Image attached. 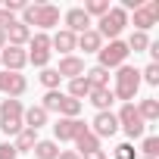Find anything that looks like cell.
<instances>
[{
    "label": "cell",
    "mask_w": 159,
    "mask_h": 159,
    "mask_svg": "<svg viewBox=\"0 0 159 159\" xmlns=\"http://www.w3.org/2000/svg\"><path fill=\"white\" fill-rule=\"evenodd\" d=\"M31 153H34V159H56L59 156V143L56 140H38Z\"/></svg>",
    "instance_id": "cell-25"
},
{
    "label": "cell",
    "mask_w": 159,
    "mask_h": 159,
    "mask_svg": "<svg viewBox=\"0 0 159 159\" xmlns=\"http://www.w3.org/2000/svg\"><path fill=\"white\" fill-rule=\"evenodd\" d=\"M100 47H103V38L97 34V28H88L75 41V50H84V53H100Z\"/></svg>",
    "instance_id": "cell-18"
},
{
    "label": "cell",
    "mask_w": 159,
    "mask_h": 159,
    "mask_svg": "<svg viewBox=\"0 0 159 159\" xmlns=\"http://www.w3.org/2000/svg\"><path fill=\"white\" fill-rule=\"evenodd\" d=\"M116 119H119V128L134 140V137H143V131H147V122L137 116V109H134V103H122V109L116 112Z\"/></svg>",
    "instance_id": "cell-5"
},
{
    "label": "cell",
    "mask_w": 159,
    "mask_h": 159,
    "mask_svg": "<svg viewBox=\"0 0 159 159\" xmlns=\"http://www.w3.org/2000/svg\"><path fill=\"white\" fill-rule=\"evenodd\" d=\"M81 159H106V150H94V153H84Z\"/></svg>",
    "instance_id": "cell-36"
},
{
    "label": "cell",
    "mask_w": 159,
    "mask_h": 159,
    "mask_svg": "<svg viewBox=\"0 0 159 159\" xmlns=\"http://www.w3.org/2000/svg\"><path fill=\"white\" fill-rule=\"evenodd\" d=\"M22 25H38L44 34L50 31V28H56L59 25V7H53V3H25V10H22V19H19Z\"/></svg>",
    "instance_id": "cell-1"
},
{
    "label": "cell",
    "mask_w": 159,
    "mask_h": 159,
    "mask_svg": "<svg viewBox=\"0 0 159 159\" xmlns=\"http://www.w3.org/2000/svg\"><path fill=\"white\" fill-rule=\"evenodd\" d=\"M125 25H131L128 13H125L122 7H109V13L97 22V34H100L103 41H106V38H109V41H116V38L125 31Z\"/></svg>",
    "instance_id": "cell-4"
},
{
    "label": "cell",
    "mask_w": 159,
    "mask_h": 159,
    "mask_svg": "<svg viewBox=\"0 0 159 159\" xmlns=\"http://www.w3.org/2000/svg\"><path fill=\"white\" fill-rule=\"evenodd\" d=\"M75 41H78V34H72V31L59 28V31L50 38V50H59L62 56H72V50H75Z\"/></svg>",
    "instance_id": "cell-16"
},
{
    "label": "cell",
    "mask_w": 159,
    "mask_h": 159,
    "mask_svg": "<svg viewBox=\"0 0 159 159\" xmlns=\"http://www.w3.org/2000/svg\"><path fill=\"white\" fill-rule=\"evenodd\" d=\"M47 119H50V116H47L41 106H28V109L22 112V125H25V128H34V131H41V128L47 125Z\"/></svg>",
    "instance_id": "cell-20"
},
{
    "label": "cell",
    "mask_w": 159,
    "mask_h": 159,
    "mask_svg": "<svg viewBox=\"0 0 159 159\" xmlns=\"http://www.w3.org/2000/svg\"><path fill=\"white\" fill-rule=\"evenodd\" d=\"M3 47H7V34H3V31H0V50H3Z\"/></svg>",
    "instance_id": "cell-37"
},
{
    "label": "cell",
    "mask_w": 159,
    "mask_h": 159,
    "mask_svg": "<svg viewBox=\"0 0 159 159\" xmlns=\"http://www.w3.org/2000/svg\"><path fill=\"white\" fill-rule=\"evenodd\" d=\"M66 94H69L72 100H81V103H84V97L91 94V84H88V78H84V75H81V78H72Z\"/></svg>",
    "instance_id": "cell-24"
},
{
    "label": "cell",
    "mask_w": 159,
    "mask_h": 159,
    "mask_svg": "<svg viewBox=\"0 0 159 159\" xmlns=\"http://www.w3.org/2000/svg\"><path fill=\"white\" fill-rule=\"evenodd\" d=\"M140 159H147V156H140Z\"/></svg>",
    "instance_id": "cell-38"
},
{
    "label": "cell",
    "mask_w": 159,
    "mask_h": 159,
    "mask_svg": "<svg viewBox=\"0 0 159 159\" xmlns=\"http://www.w3.org/2000/svg\"><path fill=\"white\" fill-rule=\"evenodd\" d=\"M72 143H75V153H78V156L94 153V150H103V147H100V137H97L91 128H88V131H81V134H78V137L72 140Z\"/></svg>",
    "instance_id": "cell-17"
},
{
    "label": "cell",
    "mask_w": 159,
    "mask_h": 159,
    "mask_svg": "<svg viewBox=\"0 0 159 159\" xmlns=\"http://www.w3.org/2000/svg\"><path fill=\"white\" fill-rule=\"evenodd\" d=\"M97 59H100L97 66H103V69H119V66H125V59H128V47H125V41L116 38V41L103 44L100 53H97Z\"/></svg>",
    "instance_id": "cell-6"
},
{
    "label": "cell",
    "mask_w": 159,
    "mask_h": 159,
    "mask_svg": "<svg viewBox=\"0 0 159 159\" xmlns=\"http://www.w3.org/2000/svg\"><path fill=\"white\" fill-rule=\"evenodd\" d=\"M134 109H137V116H140L143 122H156V119H159V100H156V97H143Z\"/></svg>",
    "instance_id": "cell-22"
},
{
    "label": "cell",
    "mask_w": 159,
    "mask_h": 159,
    "mask_svg": "<svg viewBox=\"0 0 159 159\" xmlns=\"http://www.w3.org/2000/svg\"><path fill=\"white\" fill-rule=\"evenodd\" d=\"M81 109H84L81 100H72L69 94L59 91V100H56V112H59V119H78V116H81Z\"/></svg>",
    "instance_id": "cell-15"
},
{
    "label": "cell",
    "mask_w": 159,
    "mask_h": 159,
    "mask_svg": "<svg viewBox=\"0 0 159 159\" xmlns=\"http://www.w3.org/2000/svg\"><path fill=\"white\" fill-rule=\"evenodd\" d=\"M156 22H159V0H147V3H140L134 10V31L147 34Z\"/></svg>",
    "instance_id": "cell-8"
},
{
    "label": "cell",
    "mask_w": 159,
    "mask_h": 159,
    "mask_svg": "<svg viewBox=\"0 0 159 159\" xmlns=\"http://www.w3.org/2000/svg\"><path fill=\"white\" fill-rule=\"evenodd\" d=\"M112 91V97L116 100H122V103H134V97H137V91H140V69H134V66H119L116 69V88H109Z\"/></svg>",
    "instance_id": "cell-2"
},
{
    "label": "cell",
    "mask_w": 159,
    "mask_h": 159,
    "mask_svg": "<svg viewBox=\"0 0 159 159\" xmlns=\"http://www.w3.org/2000/svg\"><path fill=\"white\" fill-rule=\"evenodd\" d=\"M112 156H116V159H137V153H134V143H119V147L112 150Z\"/></svg>",
    "instance_id": "cell-32"
},
{
    "label": "cell",
    "mask_w": 159,
    "mask_h": 159,
    "mask_svg": "<svg viewBox=\"0 0 159 159\" xmlns=\"http://www.w3.org/2000/svg\"><path fill=\"white\" fill-rule=\"evenodd\" d=\"M28 91V78L22 72H3L0 69V94H7L10 100H19Z\"/></svg>",
    "instance_id": "cell-7"
},
{
    "label": "cell",
    "mask_w": 159,
    "mask_h": 159,
    "mask_svg": "<svg viewBox=\"0 0 159 159\" xmlns=\"http://www.w3.org/2000/svg\"><path fill=\"white\" fill-rule=\"evenodd\" d=\"M22 112H25V106H22V100H3L0 103V131H3L7 137H16L25 125H22Z\"/></svg>",
    "instance_id": "cell-3"
},
{
    "label": "cell",
    "mask_w": 159,
    "mask_h": 159,
    "mask_svg": "<svg viewBox=\"0 0 159 159\" xmlns=\"http://www.w3.org/2000/svg\"><path fill=\"white\" fill-rule=\"evenodd\" d=\"M66 31H72V34H84L88 28H91V19H88V13L81 10V7H72V10H66Z\"/></svg>",
    "instance_id": "cell-12"
},
{
    "label": "cell",
    "mask_w": 159,
    "mask_h": 159,
    "mask_svg": "<svg viewBox=\"0 0 159 159\" xmlns=\"http://www.w3.org/2000/svg\"><path fill=\"white\" fill-rule=\"evenodd\" d=\"M88 100L97 106V112H106L112 103H116V97H112V91L109 88H91V94H88Z\"/></svg>",
    "instance_id": "cell-19"
},
{
    "label": "cell",
    "mask_w": 159,
    "mask_h": 159,
    "mask_svg": "<svg viewBox=\"0 0 159 159\" xmlns=\"http://www.w3.org/2000/svg\"><path fill=\"white\" fill-rule=\"evenodd\" d=\"M34 143H38V131H34V128H22V131L16 134V140H13L16 153H31Z\"/></svg>",
    "instance_id": "cell-21"
},
{
    "label": "cell",
    "mask_w": 159,
    "mask_h": 159,
    "mask_svg": "<svg viewBox=\"0 0 159 159\" xmlns=\"http://www.w3.org/2000/svg\"><path fill=\"white\" fill-rule=\"evenodd\" d=\"M140 84H159V62H150L143 72H140Z\"/></svg>",
    "instance_id": "cell-31"
},
{
    "label": "cell",
    "mask_w": 159,
    "mask_h": 159,
    "mask_svg": "<svg viewBox=\"0 0 159 159\" xmlns=\"http://www.w3.org/2000/svg\"><path fill=\"white\" fill-rule=\"evenodd\" d=\"M0 159H19V153H16V147L7 140V143H0Z\"/></svg>",
    "instance_id": "cell-33"
},
{
    "label": "cell",
    "mask_w": 159,
    "mask_h": 159,
    "mask_svg": "<svg viewBox=\"0 0 159 159\" xmlns=\"http://www.w3.org/2000/svg\"><path fill=\"white\" fill-rule=\"evenodd\" d=\"M56 159H81V156H78L75 150H59V156Z\"/></svg>",
    "instance_id": "cell-35"
},
{
    "label": "cell",
    "mask_w": 159,
    "mask_h": 159,
    "mask_svg": "<svg viewBox=\"0 0 159 159\" xmlns=\"http://www.w3.org/2000/svg\"><path fill=\"white\" fill-rule=\"evenodd\" d=\"M59 78H66V81H72V78H81L84 75V59L81 56H59V66H56Z\"/></svg>",
    "instance_id": "cell-13"
},
{
    "label": "cell",
    "mask_w": 159,
    "mask_h": 159,
    "mask_svg": "<svg viewBox=\"0 0 159 159\" xmlns=\"http://www.w3.org/2000/svg\"><path fill=\"white\" fill-rule=\"evenodd\" d=\"M3 34H7V44H10V47H25V44L31 41V28L22 25L19 19H13V25L3 28Z\"/></svg>",
    "instance_id": "cell-14"
},
{
    "label": "cell",
    "mask_w": 159,
    "mask_h": 159,
    "mask_svg": "<svg viewBox=\"0 0 159 159\" xmlns=\"http://www.w3.org/2000/svg\"><path fill=\"white\" fill-rule=\"evenodd\" d=\"M38 78H41V84H44L47 91H59V84H62L59 72H56V69H50V66H47V69H41V75H38Z\"/></svg>",
    "instance_id": "cell-29"
},
{
    "label": "cell",
    "mask_w": 159,
    "mask_h": 159,
    "mask_svg": "<svg viewBox=\"0 0 159 159\" xmlns=\"http://www.w3.org/2000/svg\"><path fill=\"white\" fill-rule=\"evenodd\" d=\"M81 131H88V125H84L81 119H59V122L53 125V137H56V143H62V140H75Z\"/></svg>",
    "instance_id": "cell-11"
},
{
    "label": "cell",
    "mask_w": 159,
    "mask_h": 159,
    "mask_svg": "<svg viewBox=\"0 0 159 159\" xmlns=\"http://www.w3.org/2000/svg\"><path fill=\"white\" fill-rule=\"evenodd\" d=\"M3 10L13 16V13H22V10H25V3H22V0H7V3H3Z\"/></svg>",
    "instance_id": "cell-34"
},
{
    "label": "cell",
    "mask_w": 159,
    "mask_h": 159,
    "mask_svg": "<svg viewBox=\"0 0 159 159\" xmlns=\"http://www.w3.org/2000/svg\"><path fill=\"white\" fill-rule=\"evenodd\" d=\"M84 78H88L91 88H109V69H103V66L84 69Z\"/></svg>",
    "instance_id": "cell-23"
},
{
    "label": "cell",
    "mask_w": 159,
    "mask_h": 159,
    "mask_svg": "<svg viewBox=\"0 0 159 159\" xmlns=\"http://www.w3.org/2000/svg\"><path fill=\"white\" fill-rule=\"evenodd\" d=\"M28 53H53V50H50V34H44V31L31 34V41H28Z\"/></svg>",
    "instance_id": "cell-27"
},
{
    "label": "cell",
    "mask_w": 159,
    "mask_h": 159,
    "mask_svg": "<svg viewBox=\"0 0 159 159\" xmlns=\"http://www.w3.org/2000/svg\"><path fill=\"white\" fill-rule=\"evenodd\" d=\"M140 150H143L147 159H156V156H159V137H156V134H147L143 143H140Z\"/></svg>",
    "instance_id": "cell-30"
},
{
    "label": "cell",
    "mask_w": 159,
    "mask_h": 159,
    "mask_svg": "<svg viewBox=\"0 0 159 159\" xmlns=\"http://www.w3.org/2000/svg\"><path fill=\"white\" fill-rule=\"evenodd\" d=\"M81 10L88 13V19H94V16H97V19H103V16L109 13V0H88Z\"/></svg>",
    "instance_id": "cell-28"
},
{
    "label": "cell",
    "mask_w": 159,
    "mask_h": 159,
    "mask_svg": "<svg viewBox=\"0 0 159 159\" xmlns=\"http://www.w3.org/2000/svg\"><path fill=\"white\" fill-rule=\"evenodd\" d=\"M150 44H153V41H150V34H143V31H131V34H128V41H125L128 53H131V50H134V53H143Z\"/></svg>",
    "instance_id": "cell-26"
},
{
    "label": "cell",
    "mask_w": 159,
    "mask_h": 159,
    "mask_svg": "<svg viewBox=\"0 0 159 159\" xmlns=\"http://www.w3.org/2000/svg\"><path fill=\"white\" fill-rule=\"evenodd\" d=\"M88 128L103 140V137H112V134L119 131V119H116V112H112V109H106V112H97V116H94V122H91Z\"/></svg>",
    "instance_id": "cell-10"
},
{
    "label": "cell",
    "mask_w": 159,
    "mask_h": 159,
    "mask_svg": "<svg viewBox=\"0 0 159 159\" xmlns=\"http://www.w3.org/2000/svg\"><path fill=\"white\" fill-rule=\"evenodd\" d=\"M28 66V50L25 47H3L0 50V69L3 72H22Z\"/></svg>",
    "instance_id": "cell-9"
}]
</instances>
